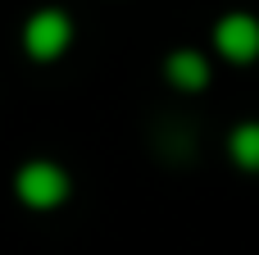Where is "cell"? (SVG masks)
Wrapping results in <instances>:
<instances>
[{"mask_svg": "<svg viewBox=\"0 0 259 255\" xmlns=\"http://www.w3.org/2000/svg\"><path fill=\"white\" fill-rule=\"evenodd\" d=\"M168 78H173L182 91H200V87L209 82V64H205V55H196V50H178V55H168Z\"/></svg>", "mask_w": 259, "mask_h": 255, "instance_id": "277c9868", "label": "cell"}, {"mask_svg": "<svg viewBox=\"0 0 259 255\" xmlns=\"http://www.w3.org/2000/svg\"><path fill=\"white\" fill-rule=\"evenodd\" d=\"M228 151H232V160H237L241 169L259 173V123H241V128L228 137Z\"/></svg>", "mask_w": 259, "mask_h": 255, "instance_id": "5b68a950", "label": "cell"}, {"mask_svg": "<svg viewBox=\"0 0 259 255\" xmlns=\"http://www.w3.org/2000/svg\"><path fill=\"white\" fill-rule=\"evenodd\" d=\"M18 196L32 210H55L68 196V173L55 169V164H46V160H32V164L18 169Z\"/></svg>", "mask_w": 259, "mask_h": 255, "instance_id": "6da1fadb", "label": "cell"}, {"mask_svg": "<svg viewBox=\"0 0 259 255\" xmlns=\"http://www.w3.org/2000/svg\"><path fill=\"white\" fill-rule=\"evenodd\" d=\"M68 41H73V23L59 9H36L23 27V46L32 59H55V55H64Z\"/></svg>", "mask_w": 259, "mask_h": 255, "instance_id": "7a4b0ae2", "label": "cell"}, {"mask_svg": "<svg viewBox=\"0 0 259 255\" xmlns=\"http://www.w3.org/2000/svg\"><path fill=\"white\" fill-rule=\"evenodd\" d=\"M214 46H219L223 59H232V64L259 59V18H250V14H228V18L214 27Z\"/></svg>", "mask_w": 259, "mask_h": 255, "instance_id": "3957f363", "label": "cell"}]
</instances>
